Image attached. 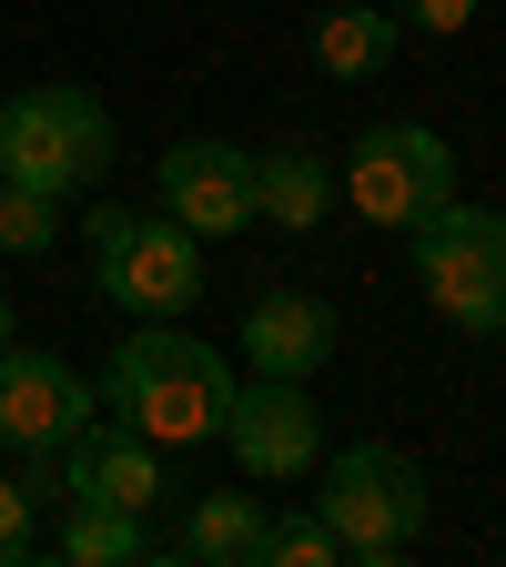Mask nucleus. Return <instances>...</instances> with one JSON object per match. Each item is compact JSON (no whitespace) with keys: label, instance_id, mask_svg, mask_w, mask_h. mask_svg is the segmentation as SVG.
Segmentation results:
<instances>
[{"label":"nucleus","instance_id":"1","mask_svg":"<svg viewBox=\"0 0 506 567\" xmlns=\"http://www.w3.org/2000/svg\"><path fill=\"white\" fill-rule=\"evenodd\" d=\"M224 405H234V365H224V344L173 334V324H142V334L112 344L102 415L142 425L153 446H213V436H224Z\"/></svg>","mask_w":506,"mask_h":567},{"label":"nucleus","instance_id":"15","mask_svg":"<svg viewBox=\"0 0 506 567\" xmlns=\"http://www.w3.org/2000/svg\"><path fill=\"white\" fill-rule=\"evenodd\" d=\"M51 557H61V567H142V557H153V527L122 517V507H92V496H71Z\"/></svg>","mask_w":506,"mask_h":567},{"label":"nucleus","instance_id":"3","mask_svg":"<svg viewBox=\"0 0 506 567\" xmlns=\"http://www.w3.org/2000/svg\"><path fill=\"white\" fill-rule=\"evenodd\" d=\"M102 173H112V112H102V92L41 82V92L0 102V183H31V193L71 203V193H92Z\"/></svg>","mask_w":506,"mask_h":567},{"label":"nucleus","instance_id":"7","mask_svg":"<svg viewBox=\"0 0 506 567\" xmlns=\"http://www.w3.org/2000/svg\"><path fill=\"white\" fill-rule=\"evenodd\" d=\"M224 446H234V466H244L254 486H283V476L324 466V415H314V395H304L295 375H254V385H234V405H224Z\"/></svg>","mask_w":506,"mask_h":567},{"label":"nucleus","instance_id":"19","mask_svg":"<svg viewBox=\"0 0 506 567\" xmlns=\"http://www.w3.org/2000/svg\"><path fill=\"white\" fill-rule=\"evenodd\" d=\"M385 11H395L405 31H436V41H446V31H466V21H476V0H385Z\"/></svg>","mask_w":506,"mask_h":567},{"label":"nucleus","instance_id":"9","mask_svg":"<svg viewBox=\"0 0 506 567\" xmlns=\"http://www.w3.org/2000/svg\"><path fill=\"white\" fill-rule=\"evenodd\" d=\"M61 496H92V507H122V517H153L163 496V446L122 415H92L61 436Z\"/></svg>","mask_w":506,"mask_h":567},{"label":"nucleus","instance_id":"17","mask_svg":"<svg viewBox=\"0 0 506 567\" xmlns=\"http://www.w3.org/2000/svg\"><path fill=\"white\" fill-rule=\"evenodd\" d=\"M0 254H61V203L31 183H0Z\"/></svg>","mask_w":506,"mask_h":567},{"label":"nucleus","instance_id":"6","mask_svg":"<svg viewBox=\"0 0 506 567\" xmlns=\"http://www.w3.org/2000/svg\"><path fill=\"white\" fill-rule=\"evenodd\" d=\"M92 295L122 305L132 324H183L203 295V234H183L173 213H132V234L92 254Z\"/></svg>","mask_w":506,"mask_h":567},{"label":"nucleus","instance_id":"21","mask_svg":"<svg viewBox=\"0 0 506 567\" xmlns=\"http://www.w3.org/2000/svg\"><path fill=\"white\" fill-rule=\"evenodd\" d=\"M0 344H11V295H0Z\"/></svg>","mask_w":506,"mask_h":567},{"label":"nucleus","instance_id":"2","mask_svg":"<svg viewBox=\"0 0 506 567\" xmlns=\"http://www.w3.org/2000/svg\"><path fill=\"white\" fill-rule=\"evenodd\" d=\"M425 507H436V486H425V466L385 436L365 446H334L324 456V486H314V517L334 527L344 567H385L425 537Z\"/></svg>","mask_w":506,"mask_h":567},{"label":"nucleus","instance_id":"5","mask_svg":"<svg viewBox=\"0 0 506 567\" xmlns=\"http://www.w3.org/2000/svg\"><path fill=\"white\" fill-rule=\"evenodd\" d=\"M334 193L365 213L375 234H415L425 213L456 203V142H446L436 122H375V132L344 153Z\"/></svg>","mask_w":506,"mask_h":567},{"label":"nucleus","instance_id":"13","mask_svg":"<svg viewBox=\"0 0 506 567\" xmlns=\"http://www.w3.org/2000/svg\"><path fill=\"white\" fill-rule=\"evenodd\" d=\"M405 21L385 11V0H334V11L314 21V61L334 71V82H375V71L395 61Z\"/></svg>","mask_w":506,"mask_h":567},{"label":"nucleus","instance_id":"20","mask_svg":"<svg viewBox=\"0 0 506 567\" xmlns=\"http://www.w3.org/2000/svg\"><path fill=\"white\" fill-rule=\"evenodd\" d=\"M112 234H132V203H92V213H82V244H92V254H102Z\"/></svg>","mask_w":506,"mask_h":567},{"label":"nucleus","instance_id":"18","mask_svg":"<svg viewBox=\"0 0 506 567\" xmlns=\"http://www.w3.org/2000/svg\"><path fill=\"white\" fill-rule=\"evenodd\" d=\"M41 537H31V486L21 476H0V567H21Z\"/></svg>","mask_w":506,"mask_h":567},{"label":"nucleus","instance_id":"11","mask_svg":"<svg viewBox=\"0 0 506 567\" xmlns=\"http://www.w3.org/2000/svg\"><path fill=\"white\" fill-rule=\"evenodd\" d=\"M234 344H244L254 375H295V385H314L324 354H334V305H324V295H254Z\"/></svg>","mask_w":506,"mask_h":567},{"label":"nucleus","instance_id":"14","mask_svg":"<svg viewBox=\"0 0 506 567\" xmlns=\"http://www.w3.org/2000/svg\"><path fill=\"white\" fill-rule=\"evenodd\" d=\"M254 547H264V496L244 486L193 496V527L173 537V557H203V567H254Z\"/></svg>","mask_w":506,"mask_h":567},{"label":"nucleus","instance_id":"12","mask_svg":"<svg viewBox=\"0 0 506 567\" xmlns=\"http://www.w3.org/2000/svg\"><path fill=\"white\" fill-rule=\"evenodd\" d=\"M334 213V163L283 142V153H254V224H283V234H314Z\"/></svg>","mask_w":506,"mask_h":567},{"label":"nucleus","instance_id":"16","mask_svg":"<svg viewBox=\"0 0 506 567\" xmlns=\"http://www.w3.org/2000/svg\"><path fill=\"white\" fill-rule=\"evenodd\" d=\"M254 567H344V547H334V527L304 507V517H264V547H254Z\"/></svg>","mask_w":506,"mask_h":567},{"label":"nucleus","instance_id":"10","mask_svg":"<svg viewBox=\"0 0 506 567\" xmlns=\"http://www.w3.org/2000/svg\"><path fill=\"white\" fill-rule=\"evenodd\" d=\"M102 405H92V385L61 365V354H41V344H0V446H61L71 425H92Z\"/></svg>","mask_w":506,"mask_h":567},{"label":"nucleus","instance_id":"4","mask_svg":"<svg viewBox=\"0 0 506 567\" xmlns=\"http://www.w3.org/2000/svg\"><path fill=\"white\" fill-rule=\"evenodd\" d=\"M415 244V284L456 334H506V213L496 203H446L405 234Z\"/></svg>","mask_w":506,"mask_h":567},{"label":"nucleus","instance_id":"8","mask_svg":"<svg viewBox=\"0 0 506 567\" xmlns=\"http://www.w3.org/2000/svg\"><path fill=\"white\" fill-rule=\"evenodd\" d=\"M153 203L183 234L234 244L254 224V153H234V142H173V153L153 163Z\"/></svg>","mask_w":506,"mask_h":567}]
</instances>
